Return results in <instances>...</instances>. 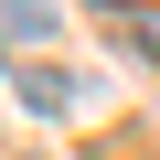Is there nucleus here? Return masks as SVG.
Here are the masks:
<instances>
[{
	"label": "nucleus",
	"instance_id": "20e7f679",
	"mask_svg": "<svg viewBox=\"0 0 160 160\" xmlns=\"http://www.w3.org/2000/svg\"><path fill=\"white\" fill-rule=\"evenodd\" d=\"M22 160H53V149H22Z\"/></svg>",
	"mask_w": 160,
	"mask_h": 160
},
{
	"label": "nucleus",
	"instance_id": "39448f33",
	"mask_svg": "<svg viewBox=\"0 0 160 160\" xmlns=\"http://www.w3.org/2000/svg\"><path fill=\"white\" fill-rule=\"evenodd\" d=\"M0 64H11V43H0Z\"/></svg>",
	"mask_w": 160,
	"mask_h": 160
},
{
	"label": "nucleus",
	"instance_id": "7ed1b4c3",
	"mask_svg": "<svg viewBox=\"0 0 160 160\" xmlns=\"http://www.w3.org/2000/svg\"><path fill=\"white\" fill-rule=\"evenodd\" d=\"M64 22V0H0V32H11V43H43Z\"/></svg>",
	"mask_w": 160,
	"mask_h": 160
},
{
	"label": "nucleus",
	"instance_id": "f257e3e1",
	"mask_svg": "<svg viewBox=\"0 0 160 160\" xmlns=\"http://www.w3.org/2000/svg\"><path fill=\"white\" fill-rule=\"evenodd\" d=\"M86 96H96V75H75V64H32L22 75V107H43V118H75Z\"/></svg>",
	"mask_w": 160,
	"mask_h": 160
},
{
	"label": "nucleus",
	"instance_id": "f03ea898",
	"mask_svg": "<svg viewBox=\"0 0 160 160\" xmlns=\"http://www.w3.org/2000/svg\"><path fill=\"white\" fill-rule=\"evenodd\" d=\"M96 22H107L118 43H139V53H160V11H139V0H96Z\"/></svg>",
	"mask_w": 160,
	"mask_h": 160
}]
</instances>
